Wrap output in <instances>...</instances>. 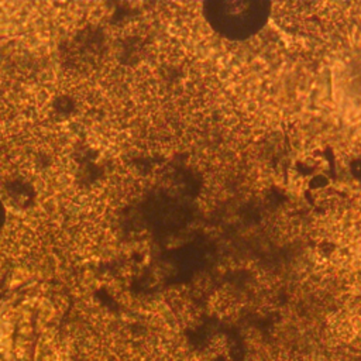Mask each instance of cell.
<instances>
[{
	"instance_id": "cell-1",
	"label": "cell",
	"mask_w": 361,
	"mask_h": 361,
	"mask_svg": "<svg viewBox=\"0 0 361 361\" xmlns=\"http://www.w3.org/2000/svg\"><path fill=\"white\" fill-rule=\"evenodd\" d=\"M4 217H6V214H4V207H3V204L0 203V227H1L3 223H4Z\"/></svg>"
}]
</instances>
